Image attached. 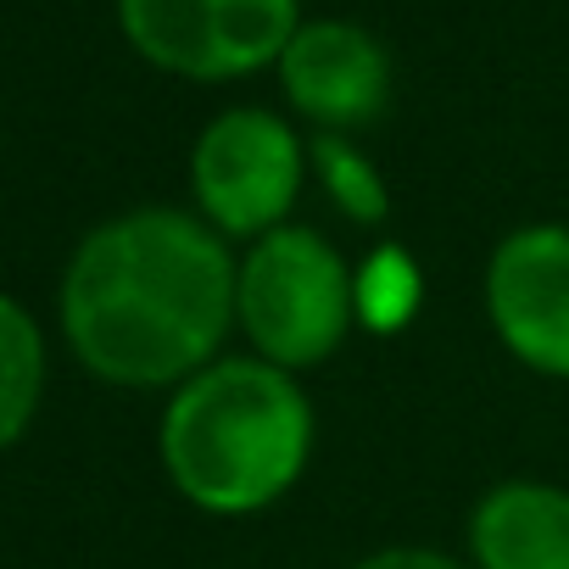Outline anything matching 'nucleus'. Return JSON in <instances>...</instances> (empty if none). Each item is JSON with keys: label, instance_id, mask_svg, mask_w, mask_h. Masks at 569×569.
Instances as JSON below:
<instances>
[{"label": "nucleus", "instance_id": "nucleus-10", "mask_svg": "<svg viewBox=\"0 0 569 569\" xmlns=\"http://www.w3.org/2000/svg\"><path fill=\"white\" fill-rule=\"evenodd\" d=\"M352 302H358V330L363 336H397L419 319L425 308V268L402 240H380L375 251L358 257L352 268Z\"/></svg>", "mask_w": 569, "mask_h": 569}, {"label": "nucleus", "instance_id": "nucleus-2", "mask_svg": "<svg viewBox=\"0 0 569 569\" xmlns=\"http://www.w3.org/2000/svg\"><path fill=\"white\" fill-rule=\"evenodd\" d=\"M319 413L302 375L251 352H223L168 391L157 458L168 486L212 519H251L284 502L313 463Z\"/></svg>", "mask_w": 569, "mask_h": 569}, {"label": "nucleus", "instance_id": "nucleus-1", "mask_svg": "<svg viewBox=\"0 0 569 569\" xmlns=\"http://www.w3.org/2000/svg\"><path fill=\"white\" fill-rule=\"evenodd\" d=\"M234 246L190 207H129L62 268V341L118 391H173L229 352Z\"/></svg>", "mask_w": 569, "mask_h": 569}, {"label": "nucleus", "instance_id": "nucleus-12", "mask_svg": "<svg viewBox=\"0 0 569 569\" xmlns=\"http://www.w3.org/2000/svg\"><path fill=\"white\" fill-rule=\"evenodd\" d=\"M347 569H469V563L452 558V552H441V547H413V541H402V547H375V552H363V558L347 563Z\"/></svg>", "mask_w": 569, "mask_h": 569}, {"label": "nucleus", "instance_id": "nucleus-3", "mask_svg": "<svg viewBox=\"0 0 569 569\" xmlns=\"http://www.w3.org/2000/svg\"><path fill=\"white\" fill-rule=\"evenodd\" d=\"M352 257L313 223H279L234 257V336L251 358L313 375L358 336Z\"/></svg>", "mask_w": 569, "mask_h": 569}, {"label": "nucleus", "instance_id": "nucleus-11", "mask_svg": "<svg viewBox=\"0 0 569 569\" xmlns=\"http://www.w3.org/2000/svg\"><path fill=\"white\" fill-rule=\"evenodd\" d=\"M308 173L341 218L363 229H380L391 218V184L352 134H308Z\"/></svg>", "mask_w": 569, "mask_h": 569}, {"label": "nucleus", "instance_id": "nucleus-9", "mask_svg": "<svg viewBox=\"0 0 569 569\" xmlns=\"http://www.w3.org/2000/svg\"><path fill=\"white\" fill-rule=\"evenodd\" d=\"M46 397V330L40 319L0 291V452L18 447Z\"/></svg>", "mask_w": 569, "mask_h": 569}, {"label": "nucleus", "instance_id": "nucleus-7", "mask_svg": "<svg viewBox=\"0 0 569 569\" xmlns=\"http://www.w3.org/2000/svg\"><path fill=\"white\" fill-rule=\"evenodd\" d=\"M284 107L313 134H358L391 107V51L347 18H302L273 62Z\"/></svg>", "mask_w": 569, "mask_h": 569}, {"label": "nucleus", "instance_id": "nucleus-5", "mask_svg": "<svg viewBox=\"0 0 569 569\" xmlns=\"http://www.w3.org/2000/svg\"><path fill=\"white\" fill-rule=\"evenodd\" d=\"M118 23L157 73L229 84L284 57L302 0H118Z\"/></svg>", "mask_w": 569, "mask_h": 569}, {"label": "nucleus", "instance_id": "nucleus-6", "mask_svg": "<svg viewBox=\"0 0 569 569\" xmlns=\"http://www.w3.org/2000/svg\"><path fill=\"white\" fill-rule=\"evenodd\" d=\"M480 308L519 369L569 386V223H513L486 257Z\"/></svg>", "mask_w": 569, "mask_h": 569}, {"label": "nucleus", "instance_id": "nucleus-4", "mask_svg": "<svg viewBox=\"0 0 569 569\" xmlns=\"http://www.w3.org/2000/svg\"><path fill=\"white\" fill-rule=\"evenodd\" d=\"M308 179V134L268 107H229L207 118L190 146V212H201L229 246L297 223Z\"/></svg>", "mask_w": 569, "mask_h": 569}, {"label": "nucleus", "instance_id": "nucleus-8", "mask_svg": "<svg viewBox=\"0 0 569 569\" xmlns=\"http://www.w3.org/2000/svg\"><path fill=\"white\" fill-rule=\"evenodd\" d=\"M469 569H569V486L541 475L491 480L463 519Z\"/></svg>", "mask_w": 569, "mask_h": 569}]
</instances>
